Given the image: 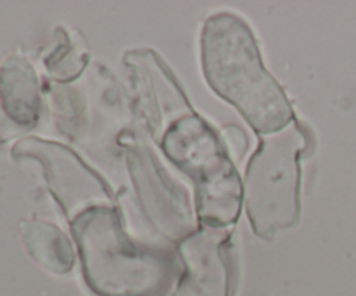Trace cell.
<instances>
[{"label": "cell", "instance_id": "cell-7", "mask_svg": "<svg viewBox=\"0 0 356 296\" xmlns=\"http://www.w3.org/2000/svg\"><path fill=\"white\" fill-rule=\"evenodd\" d=\"M33 148H37L45 160L49 183L66 215L75 218L94 205L110 204L111 192L106 181L94 173L76 153L66 146L45 141H35Z\"/></svg>", "mask_w": 356, "mask_h": 296}, {"label": "cell", "instance_id": "cell-9", "mask_svg": "<svg viewBox=\"0 0 356 296\" xmlns=\"http://www.w3.org/2000/svg\"><path fill=\"white\" fill-rule=\"evenodd\" d=\"M222 136H225L226 145L233 150L236 159H242L243 153L247 152L245 132L240 127H236V125H226V127L222 129Z\"/></svg>", "mask_w": 356, "mask_h": 296}, {"label": "cell", "instance_id": "cell-5", "mask_svg": "<svg viewBox=\"0 0 356 296\" xmlns=\"http://www.w3.org/2000/svg\"><path fill=\"white\" fill-rule=\"evenodd\" d=\"M127 160L136 192L152 225L162 235L179 242L197 232L190 197L169 178L148 146H129Z\"/></svg>", "mask_w": 356, "mask_h": 296}, {"label": "cell", "instance_id": "cell-2", "mask_svg": "<svg viewBox=\"0 0 356 296\" xmlns=\"http://www.w3.org/2000/svg\"><path fill=\"white\" fill-rule=\"evenodd\" d=\"M72 230L82 258L83 279L97 296H163L179 272L172 249L132 240L110 204L76 215Z\"/></svg>", "mask_w": 356, "mask_h": 296}, {"label": "cell", "instance_id": "cell-4", "mask_svg": "<svg viewBox=\"0 0 356 296\" xmlns=\"http://www.w3.org/2000/svg\"><path fill=\"white\" fill-rule=\"evenodd\" d=\"M305 146V131L292 120L282 131L264 134L247 166L243 201L254 232L263 239H273L299 219Z\"/></svg>", "mask_w": 356, "mask_h": 296}, {"label": "cell", "instance_id": "cell-6", "mask_svg": "<svg viewBox=\"0 0 356 296\" xmlns=\"http://www.w3.org/2000/svg\"><path fill=\"white\" fill-rule=\"evenodd\" d=\"M184 274L174 296H229V230L205 226L181 242Z\"/></svg>", "mask_w": 356, "mask_h": 296}, {"label": "cell", "instance_id": "cell-1", "mask_svg": "<svg viewBox=\"0 0 356 296\" xmlns=\"http://www.w3.org/2000/svg\"><path fill=\"white\" fill-rule=\"evenodd\" d=\"M202 68L212 91L259 134H273L292 122L284 89L264 66L249 24L236 14L219 13L205 21Z\"/></svg>", "mask_w": 356, "mask_h": 296}, {"label": "cell", "instance_id": "cell-8", "mask_svg": "<svg viewBox=\"0 0 356 296\" xmlns=\"http://www.w3.org/2000/svg\"><path fill=\"white\" fill-rule=\"evenodd\" d=\"M24 242L31 256L56 274L72 270L75 253L65 232L47 221L24 223Z\"/></svg>", "mask_w": 356, "mask_h": 296}, {"label": "cell", "instance_id": "cell-3", "mask_svg": "<svg viewBox=\"0 0 356 296\" xmlns=\"http://www.w3.org/2000/svg\"><path fill=\"white\" fill-rule=\"evenodd\" d=\"M167 159L195 187L197 215L205 226L225 228L236 221L242 205V183L218 132L195 114L181 115L162 139Z\"/></svg>", "mask_w": 356, "mask_h": 296}]
</instances>
